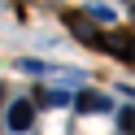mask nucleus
<instances>
[{"mask_svg":"<svg viewBox=\"0 0 135 135\" xmlns=\"http://www.w3.org/2000/svg\"><path fill=\"white\" fill-rule=\"evenodd\" d=\"M4 126H9L13 135H26L31 126H35V105H31V100H9V109H4Z\"/></svg>","mask_w":135,"mask_h":135,"instance_id":"obj_1","label":"nucleus"},{"mask_svg":"<svg viewBox=\"0 0 135 135\" xmlns=\"http://www.w3.org/2000/svg\"><path fill=\"white\" fill-rule=\"evenodd\" d=\"M31 105H44V109H61V105H70V91H61V87H48V83H44V87H35V96H31Z\"/></svg>","mask_w":135,"mask_h":135,"instance_id":"obj_2","label":"nucleus"},{"mask_svg":"<svg viewBox=\"0 0 135 135\" xmlns=\"http://www.w3.org/2000/svg\"><path fill=\"white\" fill-rule=\"evenodd\" d=\"M70 100L83 109V113H105V109H109V96H100V91H87V87H83L79 96H70Z\"/></svg>","mask_w":135,"mask_h":135,"instance_id":"obj_3","label":"nucleus"},{"mask_svg":"<svg viewBox=\"0 0 135 135\" xmlns=\"http://www.w3.org/2000/svg\"><path fill=\"white\" fill-rule=\"evenodd\" d=\"M118 131H122V135H131V105H122V109H118Z\"/></svg>","mask_w":135,"mask_h":135,"instance_id":"obj_4","label":"nucleus"}]
</instances>
